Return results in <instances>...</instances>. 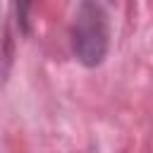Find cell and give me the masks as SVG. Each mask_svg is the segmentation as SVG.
I'll return each instance as SVG.
<instances>
[{
	"label": "cell",
	"mask_w": 153,
	"mask_h": 153,
	"mask_svg": "<svg viewBox=\"0 0 153 153\" xmlns=\"http://www.w3.org/2000/svg\"><path fill=\"white\" fill-rule=\"evenodd\" d=\"M31 7H33V0H14V12H17V22H19V26H22V31H26V33H29Z\"/></svg>",
	"instance_id": "3957f363"
},
{
	"label": "cell",
	"mask_w": 153,
	"mask_h": 153,
	"mask_svg": "<svg viewBox=\"0 0 153 153\" xmlns=\"http://www.w3.org/2000/svg\"><path fill=\"white\" fill-rule=\"evenodd\" d=\"M7 67H10V36H7V26L0 14V81L5 79Z\"/></svg>",
	"instance_id": "7a4b0ae2"
},
{
	"label": "cell",
	"mask_w": 153,
	"mask_h": 153,
	"mask_svg": "<svg viewBox=\"0 0 153 153\" xmlns=\"http://www.w3.org/2000/svg\"><path fill=\"white\" fill-rule=\"evenodd\" d=\"M110 48V22L100 0H81L72 24V50L84 67H98Z\"/></svg>",
	"instance_id": "6da1fadb"
}]
</instances>
